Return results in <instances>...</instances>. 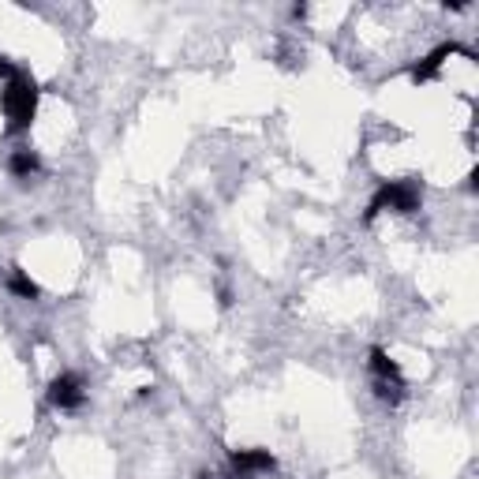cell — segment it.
<instances>
[{
	"label": "cell",
	"instance_id": "30bf717a",
	"mask_svg": "<svg viewBox=\"0 0 479 479\" xmlns=\"http://www.w3.org/2000/svg\"><path fill=\"white\" fill-rule=\"evenodd\" d=\"M15 75V68H12V64L5 60V56H0V79H12Z\"/></svg>",
	"mask_w": 479,
	"mask_h": 479
},
{
	"label": "cell",
	"instance_id": "7a4b0ae2",
	"mask_svg": "<svg viewBox=\"0 0 479 479\" xmlns=\"http://www.w3.org/2000/svg\"><path fill=\"white\" fill-rule=\"evenodd\" d=\"M420 203H424L420 184H412V180H386V184H382V187L374 191V195H371V203H367V210H364V221L371 225V221H374L382 210H394V214H416Z\"/></svg>",
	"mask_w": 479,
	"mask_h": 479
},
{
	"label": "cell",
	"instance_id": "277c9868",
	"mask_svg": "<svg viewBox=\"0 0 479 479\" xmlns=\"http://www.w3.org/2000/svg\"><path fill=\"white\" fill-rule=\"evenodd\" d=\"M229 464L240 475H259V472H274L277 468V461H274L270 450H233L229 454Z\"/></svg>",
	"mask_w": 479,
	"mask_h": 479
},
{
	"label": "cell",
	"instance_id": "52a82bcc",
	"mask_svg": "<svg viewBox=\"0 0 479 479\" xmlns=\"http://www.w3.org/2000/svg\"><path fill=\"white\" fill-rule=\"evenodd\" d=\"M38 169H42V162H38V154H30V150H15V154L8 157V173L19 176V180H30Z\"/></svg>",
	"mask_w": 479,
	"mask_h": 479
},
{
	"label": "cell",
	"instance_id": "3957f363",
	"mask_svg": "<svg viewBox=\"0 0 479 479\" xmlns=\"http://www.w3.org/2000/svg\"><path fill=\"white\" fill-rule=\"evenodd\" d=\"M83 401H86V394H83V382L75 374H56L49 382V404L53 408L75 412V408H83Z\"/></svg>",
	"mask_w": 479,
	"mask_h": 479
},
{
	"label": "cell",
	"instance_id": "6da1fadb",
	"mask_svg": "<svg viewBox=\"0 0 479 479\" xmlns=\"http://www.w3.org/2000/svg\"><path fill=\"white\" fill-rule=\"evenodd\" d=\"M0 105H5V116H8V132H26L38 116V83L15 72L8 86L0 90Z\"/></svg>",
	"mask_w": 479,
	"mask_h": 479
},
{
	"label": "cell",
	"instance_id": "ba28073f",
	"mask_svg": "<svg viewBox=\"0 0 479 479\" xmlns=\"http://www.w3.org/2000/svg\"><path fill=\"white\" fill-rule=\"evenodd\" d=\"M8 289H12L19 300H38V296H42V289H38V284L30 281V274L19 270V266H12V274H8Z\"/></svg>",
	"mask_w": 479,
	"mask_h": 479
},
{
	"label": "cell",
	"instance_id": "8992f818",
	"mask_svg": "<svg viewBox=\"0 0 479 479\" xmlns=\"http://www.w3.org/2000/svg\"><path fill=\"white\" fill-rule=\"evenodd\" d=\"M371 371H374V378H382V382H394V386H404V374H401V364L397 360H390L382 348H371Z\"/></svg>",
	"mask_w": 479,
	"mask_h": 479
},
{
	"label": "cell",
	"instance_id": "9c48e42d",
	"mask_svg": "<svg viewBox=\"0 0 479 479\" xmlns=\"http://www.w3.org/2000/svg\"><path fill=\"white\" fill-rule=\"evenodd\" d=\"M374 397H378V401H386V404H397V401L404 397V386H394V382L374 378Z\"/></svg>",
	"mask_w": 479,
	"mask_h": 479
},
{
	"label": "cell",
	"instance_id": "5b68a950",
	"mask_svg": "<svg viewBox=\"0 0 479 479\" xmlns=\"http://www.w3.org/2000/svg\"><path fill=\"white\" fill-rule=\"evenodd\" d=\"M454 53H461V49H457L454 42H445V45H438L434 53H427V56H424V60L416 64V68H412V83H431V79H434V75L442 72V64L450 60Z\"/></svg>",
	"mask_w": 479,
	"mask_h": 479
}]
</instances>
